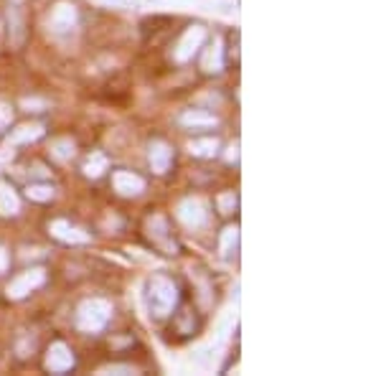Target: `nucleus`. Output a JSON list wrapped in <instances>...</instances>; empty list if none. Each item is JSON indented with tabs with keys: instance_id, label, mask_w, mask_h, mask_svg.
<instances>
[{
	"instance_id": "15",
	"label": "nucleus",
	"mask_w": 381,
	"mask_h": 376,
	"mask_svg": "<svg viewBox=\"0 0 381 376\" xmlns=\"http://www.w3.org/2000/svg\"><path fill=\"white\" fill-rule=\"evenodd\" d=\"M148 229H150V236H153V239H158V242L163 244V247L171 252V254H176V244L165 242V234H168V224H165L163 216H153V219L148 221Z\"/></svg>"
},
{
	"instance_id": "18",
	"label": "nucleus",
	"mask_w": 381,
	"mask_h": 376,
	"mask_svg": "<svg viewBox=\"0 0 381 376\" xmlns=\"http://www.w3.org/2000/svg\"><path fill=\"white\" fill-rule=\"evenodd\" d=\"M180 122L188 127H211V125H216V118L214 115H206V112H186L183 118H180Z\"/></svg>"
},
{
	"instance_id": "5",
	"label": "nucleus",
	"mask_w": 381,
	"mask_h": 376,
	"mask_svg": "<svg viewBox=\"0 0 381 376\" xmlns=\"http://www.w3.org/2000/svg\"><path fill=\"white\" fill-rule=\"evenodd\" d=\"M203 41H206V28H203V26H191V28L183 33V39L178 41L176 51H173L176 62H188V59L203 46Z\"/></svg>"
},
{
	"instance_id": "10",
	"label": "nucleus",
	"mask_w": 381,
	"mask_h": 376,
	"mask_svg": "<svg viewBox=\"0 0 381 376\" xmlns=\"http://www.w3.org/2000/svg\"><path fill=\"white\" fill-rule=\"evenodd\" d=\"M8 24H10V44L21 46L26 39V24H24V8H21V0H16L8 10Z\"/></svg>"
},
{
	"instance_id": "24",
	"label": "nucleus",
	"mask_w": 381,
	"mask_h": 376,
	"mask_svg": "<svg viewBox=\"0 0 381 376\" xmlns=\"http://www.w3.org/2000/svg\"><path fill=\"white\" fill-rule=\"evenodd\" d=\"M234 206H236L234 194H224V196H219V209H221V214H232Z\"/></svg>"
},
{
	"instance_id": "16",
	"label": "nucleus",
	"mask_w": 381,
	"mask_h": 376,
	"mask_svg": "<svg viewBox=\"0 0 381 376\" xmlns=\"http://www.w3.org/2000/svg\"><path fill=\"white\" fill-rule=\"evenodd\" d=\"M188 150H191V156H196V158H211L219 150V140H216V138H201V140H191V142H188Z\"/></svg>"
},
{
	"instance_id": "12",
	"label": "nucleus",
	"mask_w": 381,
	"mask_h": 376,
	"mask_svg": "<svg viewBox=\"0 0 381 376\" xmlns=\"http://www.w3.org/2000/svg\"><path fill=\"white\" fill-rule=\"evenodd\" d=\"M18 209H21V201H18L16 191L0 180V216H16Z\"/></svg>"
},
{
	"instance_id": "3",
	"label": "nucleus",
	"mask_w": 381,
	"mask_h": 376,
	"mask_svg": "<svg viewBox=\"0 0 381 376\" xmlns=\"http://www.w3.org/2000/svg\"><path fill=\"white\" fill-rule=\"evenodd\" d=\"M178 219L186 224L188 229H201L209 221V204L198 196L183 198L178 204Z\"/></svg>"
},
{
	"instance_id": "2",
	"label": "nucleus",
	"mask_w": 381,
	"mask_h": 376,
	"mask_svg": "<svg viewBox=\"0 0 381 376\" xmlns=\"http://www.w3.org/2000/svg\"><path fill=\"white\" fill-rule=\"evenodd\" d=\"M109 315H112V306L107 300H100V298H92L82 303L77 313V326L86 333H97L102 330L104 326L109 323Z\"/></svg>"
},
{
	"instance_id": "14",
	"label": "nucleus",
	"mask_w": 381,
	"mask_h": 376,
	"mask_svg": "<svg viewBox=\"0 0 381 376\" xmlns=\"http://www.w3.org/2000/svg\"><path fill=\"white\" fill-rule=\"evenodd\" d=\"M41 135H44V127L41 125H21L18 130H13L8 138L10 145H24V142H33L39 140Z\"/></svg>"
},
{
	"instance_id": "4",
	"label": "nucleus",
	"mask_w": 381,
	"mask_h": 376,
	"mask_svg": "<svg viewBox=\"0 0 381 376\" xmlns=\"http://www.w3.org/2000/svg\"><path fill=\"white\" fill-rule=\"evenodd\" d=\"M44 282H46V272H44L41 267H33V270H28V272H24V274H18L16 280L10 282L6 295H8L10 300H21V298H26L28 292L39 290Z\"/></svg>"
},
{
	"instance_id": "22",
	"label": "nucleus",
	"mask_w": 381,
	"mask_h": 376,
	"mask_svg": "<svg viewBox=\"0 0 381 376\" xmlns=\"http://www.w3.org/2000/svg\"><path fill=\"white\" fill-rule=\"evenodd\" d=\"M54 156L59 158V160H69V158L74 156V142L71 140H56L54 142Z\"/></svg>"
},
{
	"instance_id": "8",
	"label": "nucleus",
	"mask_w": 381,
	"mask_h": 376,
	"mask_svg": "<svg viewBox=\"0 0 381 376\" xmlns=\"http://www.w3.org/2000/svg\"><path fill=\"white\" fill-rule=\"evenodd\" d=\"M112 186H115V191L122 194V196H138V194L145 191V180L130 171H117L115 176H112Z\"/></svg>"
},
{
	"instance_id": "11",
	"label": "nucleus",
	"mask_w": 381,
	"mask_h": 376,
	"mask_svg": "<svg viewBox=\"0 0 381 376\" xmlns=\"http://www.w3.org/2000/svg\"><path fill=\"white\" fill-rule=\"evenodd\" d=\"M201 66L203 71H209V74H216V71L224 69V48H221V41H214L209 48H206V54L201 59Z\"/></svg>"
},
{
	"instance_id": "6",
	"label": "nucleus",
	"mask_w": 381,
	"mask_h": 376,
	"mask_svg": "<svg viewBox=\"0 0 381 376\" xmlns=\"http://www.w3.org/2000/svg\"><path fill=\"white\" fill-rule=\"evenodd\" d=\"M74 366V353L69 351L66 344H54L46 351V368L51 374H64Z\"/></svg>"
},
{
	"instance_id": "25",
	"label": "nucleus",
	"mask_w": 381,
	"mask_h": 376,
	"mask_svg": "<svg viewBox=\"0 0 381 376\" xmlns=\"http://www.w3.org/2000/svg\"><path fill=\"white\" fill-rule=\"evenodd\" d=\"M8 125H10V107H6V104L0 102V133Z\"/></svg>"
},
{
	"instance_id": "1",
	"label": "nucleus",
	"mask_w": 381,
	"mask_h": 376,
	"mask_svg": "<svg viewBox=\"0 0 381 376\" xmlns=\"http://www.w3.org/2000/svg\"><path fill=\"white\" fill-rule=\"evenodd\" d=\"M148 308L153 318H168L173 313V308L178 303V288L176 282L168 280L165 274H153L148 282Z\"/></svg>"
},
{
	"instance_id": "23",
	"label": "nucleus",
	"mask_w": 381,
	"mask_h": 376,
	"mask_svg": "<svg viewBox=\"0 0 381 376\" xmlns=\"http://www.w3.org/2000/svg\"><path fill=\"white\" fill-rule=\"evenodd\" d=\"M194 359L201 368H209V366H214V359H216V356L211 353V348H201V351H196Z\"/></svg>"
},
{
	"instance_id": "7",
	"label": "nucleus",
	"mask_w": 381,
	"mask_h": 376,
	"mask_svg": "<svg viewBox=\"0 0 381 376\" xmlns=\"http://www.w3.org/2000/svg\"><path fill=\"white\" fill-rule=\"evenodd\" d=\"M48 26H51V31H56V33L71 31V28L77 26V8H74L71 3H59V6L51 10Z\"/></svg>"
},
{
	"instance_id": "26",
	"label": "nucleus",
	"mask_w": 381,
	"mask_h": 376,
	"mask_svg": "<svg viewBox=\"0 0 381 376\" xmlns=\"http://www.w3.org/2000/svg\"><path fill=\"white\" fill-rule=\"evenodd\" d=\"M6 267H8V254H6V250H0V274L6 272Z\"/></svg>"
},
{
	"instance_id": "9",
	"label": "nucleus",
	"mask_w": 381,
	"mask_h": 376,
	"mask_svg": "<svg viewBox=\"0 0 381 376\" xmlns=\"http://www.w3.org/2000/svg\"><path fill=\"white\" fill-rule=\"evenodd\" d=\"M51 234H54L56 239L66 242V244L89 242V234H86V232H82V229H77V227H71L69 221H64V219H56L54 224H51Z\"/></svg>"
},
{
	"instance_id": "20",
	"label": "nucleus",
	"mask_w": 381,
	"mask_h": 376,
	"mask_svg": "<svg viewBox=\"0 0 381 376\" xmlns=\"http://www.w3.org/2000/svg\"><path fill=\"white\" fill-rule=\"evenodd\" d=\"M28 198L31 201H51L54 198V188L46 186V183H39V186H28Z\"/></svg>"
},
{
	"instance_id": "17",
	"label": "nucleus",
	"mask_w": 381,
	"mask_h": 376,
	"mask_svg": "<svg viewBox=\"0 0 381 376\" xmlns=\"http://www.w3.org/2000/svg\"><path fill=\"white\" fill-rule=\"evenodd\" d=\"M236 244H239V229H236V227L224 229L221 242H219V250H221V254H224V257H232L234 252H236Z\"/></svg>"
},
{
	"instance_id": "13",
	"label": "nucleus",
	"mask_w": 381,
	"mask_h": 376,
	"mask_svg": "<svg viewBox=\"0 0 381 376\" xmlns=\"http://www.w3.org/2000/svg\"><path fill=\"white\" fill-rule=\"evenodd\" d=\"M171 148L165 145V142H153L150 145V165H153V171L156 173H165L168 171V165H171Z\"/></svg>"
},
{
	"instance_id": "21",
	"label": "nucleus",
	"mask_w": 381,
	"mask_h": 376,
	"mask_svg": "<svg viewBox=\"0 0 381 376\" xmlns=\"http://www.w3.org/2000/svg\"><path fill=\"white\" fill-rule=\"evenodd\" d=\"M196 6H201L209 13H232V3L226 0H196Z\"/></svg>"
},
{
	"instance_id": "19",
	"label": "nucleus",
	"mask_w": 381,
	"mask_h": 376,
	"mask_svg": "<svg viewBox=\"0 0 381 376\" xmlns=\"http://www.w3.org/2000/svg\"><path fill=\"white\" fill-rule=\"evenodd\" d=\"M104 171H107V158L102 156V153H92V156L86 158L84 173L89 176V178H100Z\"/></svg>"
},
{
	"instance_id": "27",
	"label": "nucleus",
	"mask_w": 381,
	"mask_h": 376,
	"mask_svg": "<svg viewBox=\"0 0 381 376\" xmlns=\"http://www.w3.org/2000/svg\"><path fill=\"white\" fill-rule=\"evenodd\" d=\"M236 145H232V148H229V153H226V160H236V158H239V153H236Z\"/></svg>"
}]
</instances>
